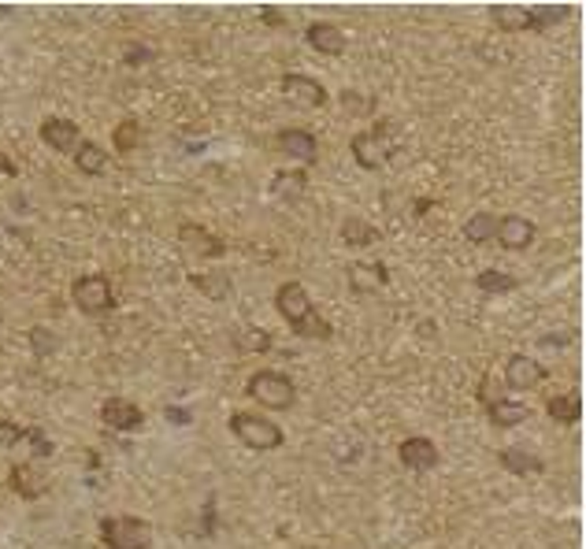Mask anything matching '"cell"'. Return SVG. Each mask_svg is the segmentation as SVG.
<instances>
[{
  "label": "cell",
  "mask_w": 586,
  "mask_h": 549,
  "mask_svg": "<svg viewBox=\"0 0 586 549\" xmlns=\"http://www.w3.org/2000/svg\"><path fill=\"white\" fill-rule=\"evenodd\" d=\"M275 309L293 327V334H301L308 342H327L334 334V327L312 309V297H308V290L301 283H283L275 290Z\"/></svg>",
  "instance_id": "obj_1"
},
{
  "label": "cell",
  "mask_w": 586,
  "mask_h": 549,
  "mask_svg": "<svg viewBox=\"0 0 586 549\" xmlns=\"http://www.w3.org/2000/svg\"><path fill=\"white\" fill-rule=\"evenodd\" d=\"M245 390H249V398L260 401L264 409H275V412H283V409H293L297 401V386L286 372L279 368H260L249 375V382H245Z\"/></svg>",
  "instance_id": "obj_2"
},
{
  "label": "cell",
  "mask_w": 586,
  "mask_h": 549,
  "mask_svg": "<svg viewBox=\"0 0 586 549\" xmlns=\"http://www.w3.org/2000/svg\"><path fill=\"white\" fill-rule=\"evenodd\" d=\"M230 435L241 442V446H249V449H279L283 446V427L267 419V416H253V412H234L230 416Z\"/></svg>",
  "instance_id": "obj_3"
},
{
  "label": "cell",
  "mask_w": 586,
  "mask_h": 549,
  "mask_svg": "<svg viewBox=\"0 0 586 549\" xmlns=\"http://www.w3.org/2000/svg\"><path fill=\"white\" fill-rule=\"evenodd\" d=\"M390 134H393L390 123H379L375 130H360V134H353V141H349L353 160H356L364 171H379V167L393 157V152H397V141H393Z\"/></svg>",
  "instance_id": "obj_4"
},
{
  "label": "cell",
  "mask_w": 586,
  "mask_h": 549,
  "mask_svg": "<svg viewBox=\"0 0 586 549\" xmlns=\"http://www.w3.org/2000/svg\"><path fill=\"white\" fill-rule=\"evenodd\" d=\"M479 401H482V409H486V416H490L493 427H519L523 419L531 416L527 405L509 401V390H505L498 379H493V375H486V379L479 382Z\"/></svg>",
  "instance_id": "obj_5"
},
{
  "label": "cell",
  "mask_w": 586,
  "mask_h": 549,
  "mask_svg": "<svg viewBox=\"0 0 586 549\" xmlns=\"http://www.w3.org/2000/svg\"><path fill=\"white\" fill-rule=\"evenodd\" d=\"M97 531L108 549H149L152 542V527L138 516H104Z\"/></svg>",
  "instance_id": "obj_6"
},
{
  "label": "cell",
  "mask_w": 586,
  "mask_h": 549,
  "mask_svg": "<svg viewBox=\"0 0 586 549\" xmlns=\"http://www.w3.org/2000/svg\"><path fill=\"white\" fill-rule=\"evenodd\" d=\"M71 297L78 304V312H86V316H104L115 304V290L104 274H82V279H75Z\"/></svg>",
  "instance_id": "obj_7"
},
{
  "label": "cell",
  "mask_w": 586,
  "mask_h": 549,
  "mask_svg": "<svg viewBox=\"0 0 586 549\" xmlns=\"http://www.w3.org/2000/svg\"><path fill=\"white\" fill-rule=\"evenodd\" d=\"M549 379V368L535 356H509L505 364V390H535Z\"/></svg>",
  "instance_id": "obj_8"
},
{
  "label": "cell",
  "mask_w": 586,
  "mask_h": 549,
  "mask_svg": "<svg viewBox=\"0 0 586 549\" xmlns=\"http://www.w3.org/2000/svg\"><path fill=\"white\" fill-rule=\"evenodd\" d=\"M283 97L297 108H323L327 104V89L316 82V78H308V75H283Z\"/></svg>",
  "instance_id": "obj_9"
},
{
  "label": "cell",
  "mask_w": 586,
  "mask_h": 549,
  "mask_svg": "<svg viewBox=\"0 0 586 549\" xmlns=\"http://www.w3.org/2000/svg\"><path fill=\"white\" fill-rule=\"evenodd\" d=\"M397 456H401V468H409V472H430L438 464V446L430 442V438H423V435H412V438H405L397 446Z\"/></svg>",
  "instance_id": "obj_10"
},
{
  "label": "cell",
  "mask_w": 586,
  "mask_h": 549,
  "mask_svg": "<svg viewBox=\"0 0 586 549\" xmlns=\"http://www.w3.org/2000/svg\"><path fill=\"white\" fill-rule=\"evenodd\" d=\"M41 141L49 148H56V152H75L82 145V130H78L75 119L52 115V119H45V123H41Z\"/></svg>",
  "instance_id": "obj_11"
},
{
  "label": "cell",
  "mask_w": 586,
  "mask_h": 549,
  "mask_svg": "<svg viewBox=\"0 0 586 549\" xmlns=\"http://www.w3.org/2000/svg\"><path fill=\"white\" fill-rule=\"evenodd\" d=\"M8 486L23 498V501H38L45 490H49V479L38 472V464H30V461H19L12 464L8 472Z\"/></svg>",
  "instance_id": "obj_12"
},
{
  "label": "cell",
  "mask_w": 586,
  "mask_h": 549,
  "mask_svg": "<svg viewBox=\"0 0 586 549\" xmlns=\"http://www.w3.org/2000/svg\"><path fill=\"white\" fill-rule=\"evenodd\" d=\"M101 419H104V427H112V431H138V427L145 423L141 409L134 401H127V398H108L101 405Z\"/></svg>",
  "instance_id": "obj_13"
},
{
  "label": "cell",
  "mask_w": 586,
  "mask_h": 549,
  "mask_svg": "<svg viewBox=\"0 0 586 549\" xmlns=\"http://www.w3.org/2000/svg\"><path fill=\"white\" fill-rule=\"evenodd\" d=\"M493 238L501 241V249H527L535 241V223L527 216H505V220H498Z\"/></svg>",
  "instance_id": "obj_14"
},
{
  "label": "cell",
  "mask_w": 586,
  "mask_h": 549,
  "mask_svg": "<svg viewBox=\"0 0 586 549\" xmlns=\"http://www.w3.org/2000/svg\"><path fill=\"white\" fill-rule=\"evenodd\" d=\"M178 238H182V246H186L194 256H223L227 253L223 238H215V234H208L204 227H194V223H182Z\"/></svg>",
  "instance_id": "obj_15"
},
{
  "label": "cell",
  "mask_w": 586,
  "mask_h": 549,
  "mask_svg": "<svg viewBox=\"0 0 586 549\" xmlns=\"http://www.w3.org/2000/svg\"><path fill=\"white\" fill-rule=\"evenodd\" d=\"M304 41L312 45L316 52H323V56H342L346 52V34L334 22H308Z\"/></svg>",
  "instance_id": "obj_16"
},
{
  "label": "cell",
  "mask_w": 586,
  "mask_h": 549,
  "mask_svg": "<svg viewBox=\"0 0 586 549\" xmlns=\"http://www.w3.org/2000/svg\"><path fill=\"white\" fill-rule=\"evenodd\" d=\"M545 412L557 419V423H564V427L579 423V419H582V398H579V390L549 393V398H545Z\"/></svg>",
  "instance_id": "obj_17"
},
{
  "label": "cell",
  "mask_w": 586,
  "mask_h": 549,
  "mask_svg": "<svg viewBox=\"0 0 586 549\" xmlns=\"http://www.w3.org/2000/svg\"><path fill=\"white\" fill-rule=\"evenodd\" d=\"M279 148L283 152H290L293 160H316V134H308V130H301V127H286V130H279Z\"/></svg>",
  "instance_id": "obj_18"
},
{
  "label": "cell",
  "mask_w": 586,
  "mask_h": 549,
  "mask_svg": "<svg viewBox=\"0 0 586 549\" xmlns=\"http://www.w3.org/2000/svg\"><path fill=\"white\" fill-rule=\"evenodd\" d=\"M501 464L512 475H542V456L531 453L527 446H509V449H501Z\"/></svg>",
  "instance_id": "obj_19"
},
{
  "label": "cell",
  "mask_w": 586,
  "mask_h": 549,
  "mask_svg": "<svg viewBox=\"0 0 586 549\" xmlns=\"http://www.w3.org/2000/svg\"><path fill=\"white\" fill-rule=\"evenodd\" d=\"M346 279L353 286V293H367L386 283V264H349L346 267Z\"/></svg>",
  "instance_id": "obj_20"
},
{
  "label": "cell",
  "mask_w": 586,
  "mask_h": 549,
  "mask_svg": "<svg viewBox=\"0 0 586 549\" xmlns=\"http://www.w3.org/2000/svg\"><path fill=\"white\" fill-rule=\"evenodd\" d=\"M75 167H78L82 175H89V178H97V175L108 171V152H104L97 141H82V145L75 148Z\"/></svg>",
  "instance_id": "obj_21"
},
{
  "label": "cell",
  "mask_w": 586,
  "mask_h": 549,
  "mask_svg": "<svg viewBox=\"0 0 586 549\" xmlns=\"http://www.w3.org/2000/svg\"><path fill=\"white\" fill-rule=\"evenodd\" d=\"M194 290H201L208 301H227L234 293V283L227 279L223 271H204V274H190Z\"/></svg>",
  "instance_id": "obj_22"
},
{
  "label": "cell",
  "mask_w": 586,
  "mask_h": 549,
  "mask_svg": "<svg viewBox=\"0 0 586 549\" xmlns=\"http://www.w3.org/2000/svg\"><path fill=\"white\" fill-rule=\"evenodd\" d=\"M475 286H479L482 293H490V297H501V293H512L519 283H516V274H509V271L486 267V271H479V274H475Z\"/></svg>",
  "instance_id": "obj_23"
},
{
  "label": "cell",
  "mask_w": 586,
  "mask_h": 549,
  "mask_svg": "<svg viewBox=\"0 0 586 549\" xmlns=\"http://www.w3.org/2000/svg\"><path fill=\"white\" fill-rule=\"evenodd\" d=\"M490 19L498 22V30L505 34H519V30H531V19H527V8H509V4H493L490 8Z\"/></svg>",
  "instance_id": "obj_24"
},
{
  "label": "cell",
  "mask_w": 586,
  "mask_h": 549,
  "mask_svg": "<svg viewBox=\"0 0 586 549\" xmlns=\"http://www.w3.org/2000/svg\"><path fill=\"white\" fill-rule=\"evenodd\" d=\"M383 238V230L379 227H372V223H367V220H356V216H349L346 223H342V241H346V246H375V241Z\"/></svg>",
  "instance_id": "obj_25"
},
{
  "label": "cell",
  "mask_w": 586,
  "mask_h": 549,
  "mask_svg": "<svg viewBox=\"0 0 586 549\" xmlns=\"http://www.w3.org/2000/svg\"><path fill=\"white\" fill-rule=\"evenodd\" d=\"M234 349L238 353H267L271 349V334L264 327H238L234 330Z\"/></svg>",
  "instance_id": "obj_26"
},
{
  "label": "cell",
  "mask_w": 586,
  "mask_h": 549,
  "mask_svg": "<svg viewBox=\"0 0 586 549\" xmlns=\"http://www.w3.org/2000/svg\"><path fill=\"white\" fill-rule=\"evenodd\" d=\"M271 190H275V197H283V201H297L308 190V178H304V171H279V175H275V182H271Z\"/></svg>",
  "instance_id": "obj_27"
},
{
  "label": "cell",
  "mask_w": 586,
  "mask_h": 549,
  "mask_svg": "<svg viewBox=\"0 0 586 549\" xmlns=\"http://www.w3.org/2000/svg\"><path fill=\"white\" fill-rule=\"evenodd\" d=\"M493 230H498V220H493L490 212H475V216H468V223H464V238H468V241H475V246H482V241H490V238H493Z\"/></svg>",
  "instance_id": "obj_28"
},
{
  "label": "cell",
  "mask_w": 586,
  "mask_h": 549,
  "mask_svg": "<svg viewBox=\"0 0 586 549\" xmlns=\"http://www.w3.org/2000/svg\"><path fill=\"white\" fill-rule=\"evenodd\" d=\"M527 19H531V30H549L553 22L568 19V8H549V4H535V8H527Z\"/></svg>",
  "instance_id": "obj_29"
},
{
  "label": "cell",
  "mask_w": 586,
  "mask_h": 549,
  "mask_svg": "<svg viewBox=\"0 0 586 549\" xmlns=\"http://www.w3.org/2000/svg\"><path fill=\"white\" fill-rule=\"evenodd\" d=\"M138 141H141V127L134 123V119H122V123L115 127V148L119 152H131Z\"/></svg>",
  "instance_id": "obj_30"
},
{
  "label": "cell",
  "mask_w": 586,
  "mask_h": 549,
  "mask_svg": "<svg viewBox=\"0 0 586 549\" xmlns=\"http://www.w3.org/2000/svg\"><path fill=\"white\" fill-rule=\"evenodd\" d=\"M26 442H30V449H34L38 456H52V453H56L52 438H49L45 431H38V427H26Z\"/></svg>",
  "instance_id": "obj_31"
},
{
  "label": "cell",
  "mask_w": 586,
  "mask_h": 549,
  "mask_svg": "<svg viewBox=\"0 0 586 549\" xmlns=\"http://www.w3.org/2000/svg\"><path fill=\"white\" fill-rule=\"evenodd\" d=\"M15 442H26V427H19L12 419H0V449H8Z\"/></svg>",
  "instance_id": "obj_32"
},
{
  "label": "cell",
  "mask_w": 586,
  "mask_h": 549,
  "mask_svg": "<svg viewBox=\"0 0 586 549\" xmlns=\"http://www.w3.org/2000/svg\"><path fill=\"white\" fill-rule=\"evenodd\" d=\"M30 342H34V349H38V353H52V349H56V338H52V334H45L41 327L30 330Z\"/></svg>",
  "instance_id": "obj_33"
},
{
  "label": "cell",
  "mask_w": 586,
  "mask_h": 549,
  "mask_svg": "<svg viewBox=\"0 0 586 549\" xmlns=\"http://www.w3.org/2000/svg\"><path fill=\"white\" fill-rule=\"evenodd\" d=\"M260 19H264L267 26H286V15H283L279 8H264V12H260Z\"/></svg>",
  "instance_id": "obj_34"
},
{
  "label": "cell",
  "mask_w": 586,
  "mask_h": 549,
  "mask_svg": "<svg viewBox=\"0 0 586 549\" xmlns=\"http://www.w3.org/2000/svg\"><path fill=\"white\" fill-rule=\"evenodd\" d=\"M0 178H15V160L8 152H0Z\"/></svg>",
  "instance_id": "obj_35"
}]
</instances>
